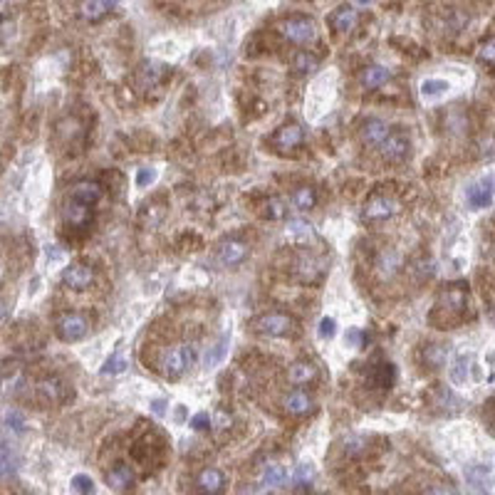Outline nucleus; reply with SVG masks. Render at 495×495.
Masks as SVG:
<instances>
[{
    "instance_id": "nucleus-19",
    "label": "nucleus",
    "mask_w": 495,
    "mask_h": 495,
    "mask_svg": "<svg viewBox=\"0 0 495 495\" xmlns=\"http://www.w3.org/2000/svg\"><path fill=\"white\" fill-rule=\"evenodd\" d=\"M391 129L386 127V121L381 119H367L362 124V142L364 144H372V147H379L381 142L386 139V134H389Z\"/></svg>"
},
{
    "instance_id": "nucleus-23",
    "label": "nucleus",
    "mask_w": 495,
    "mask_h": 495,
    "mask_svg": "<svg viewBox=\"0 0 495 495\" xmlns=\"http://www.w3.org/2000/svg\"><path fill=\"white\" fill-rule=\"evenodd\" d=\"M228 349H231V332H223L221 339H218V342L213 344V347H208L206 357H203V367H206V369L218 367V364H221L223 359H226Z\"/></svg>"
},
{
    "instance_id": "nucleus-3",
    "label": "nucleus",
    "mask_w": 495,
    "mask_h": 495,
    "mask_svg": "<svg viewBox=\"0 0 495 495\" xmlns=\"http://www.w3.org/2000/svg\"><path fill=\"white\" fill-rule=\"evenodd\" d=\"M399 211H401V203L396 201V198L377 193V196H372L367 203H364L362 216H364V221H369V223H379V221H389V218H394Z\"/></svg>"
},
{
    "instance_id": "nucleus-15",
    "label": "nucleus",
    "mask_w": 495,
    "mask_h": 495,
    "mask_svg": "<svg viewBox=\"0 0 495 495\" xmlns=\"http://www.w3.org/2000/svg\"><path fill=\"white\" fill-rule=\"evenodd\" d=\"M374 268L381 280H391L401 270V255L396 253V250H391V248H386V250H381V253L377 255Z\"/></svg>"
},
{
    "instance_id": "nucleus-50",
    "label": "nucleus",
    "mask_w": 495,
    "mask_h": 495,
    "mask_svg": "<svg viewBox=\"0 0 495 495\" xmlns=\"http://www.w3.org/2000/svg\"><path fill=\"white\" fill-rule=\"evenodd\" d=\"M3 314H6V307H3V302H0V317H3Z\"/></svg>"
},
{
    "instance_id": "nucleus-12",
    "label": "nucleus",
    "mask_w": 495,
    "mask_h": 495,
    "mask_svg": "<svg viewBox=\"0 0 495 495\" xmlns=\"http://www.w3.org/2000/svg\"><path fill=\"white\" fill-rule=\"evenodd\" d=\"M493 193H495V176H485L480 181H475L465 196H468V203L473 208H485L493 201Z\"/></svg>"
},
{
    "instance_id": "nucleus-40",
    "label": "nucleus",
    "mask_w": 495,
    "mask_h": 495,
    "mask_svg": "<svg viewBox=\"0 0 495 495\" xmlns=\"http://www.w3.org/2000/svg\"><path fill=\"white\" fill-rule=\"evenodd\" d=\"M317 334H319V337H322V339H332L334 334H337V322H334L332 317H324L322 322H319Z\"/></svg>"
},
{
    "instance_id": "nucleus-4",
    "label": "nucleus",
    "mask_w": 495,
    "mask_h": 495,
    "mask_svg": "<svg viewBox=\"0 0 495 495\" xmlns=\"http://www.w3.org/2000/svg\"><path fill=\"white\" fill-rule=\"evenodd\" d=\"M55 332L62 342H77L90 332V319L82 312H67L55 322Z\"/></svg>"
},
{
    "instance_id": "nucleus-35",
    "label": "nucleus",
    "mask_w": 495,
    "mask_h": 495,
    "mask_svg": "<svg viewBox=\"0 0 495 495\" xmlns=\"http://www.w3.org/2000/svg\"><path fill=\"white\" fill-rule=\"evenodd\" d=\"M478 60L485 62V65H495V37L485 40L483 45L478 47Z\"/></svg>"
},
{
    "instance_id": "nucleus-9",
    "label": "nucleus",
    "mask_w": 495,
    "mask_h": 495,
    "mask_svg": "<svg viewBox=\"0 0 495 495\" xmlns=\"http://www.w3.org/2000/svg\"><path fill=\"white\" fill-rule=\"evenodd\" d=\"M302 142H305V132L300 124H285V127H280L273 137V147L278 149V152H293V149H298Z\"/></svg>"
},
{
    "instance_id": "nucleus-1",
    "label": "nucleus",
    "mask_w": 495,
    "mask_h": 495,
    "mask_svg": "<svg viewBox=\"0 0 495 495\" xmlns=\"http://www.w3.org/2000/svg\"><path fill=\"white\" fill-rule=\"evenodd\" d=\"M253 329L265 337H290L298 329V322L285 312H268L253 319Z\"/></svg>"
},
{
    "instance_id": "nucleus-10",
    "label": "nucleus",
    "mask_w": 495,
    "mask_h": 495,
    "mask_svg": "<svg viewBox=\"0 0 495 495\" xmlns=\"http://www.w3.org/2000/svg\"><path fill=\"white\" fill-rule=\"evenodd\" d=\"M295 270H298V278L302 280V283H317L324 275V260L312 253L300 255L298 263H295Z\"/></svg>"
},
{
    "instance_id": "nucleus-5",
    "label": "nucleus",
    "mask_w": 495,
    "mask_h": 495,
    "mask_svg": "<svg viewBox=\"0 0 495 495\" xmlns=\"http://www.w3.org/2000/svg\"><path fill=\"white\" fill-rule=\"evenodd\" d=\"M186 367H191V364H188L186 349H183L181 344H171V347L164 349L161 357H159V369H161V374L166 377V379H178V377L186 372Z\"/></svg>"
},
{
    "instance_id": "nucleus-43",
    "label": "nucleus",
    "mask_w": 495,
    "mask_h": 495,
    "mask_svg": "<svg viewBox=\"0 0 495 495\" xmlns=\"http://www.w3.org/2000/svg\"><path fill=\"white\" fill-rule=\"evenodd\" d=\"M13 468H16V458H13V453H8L6 448H0V475H8Z\"/></svg>"
},
{
    "instance_id": "nucleus-44",
    "label": "nucleus",
    "mask_w": 495,
    "mask_h": 495,
    "mask_svg": "<svg viewBox=\"0 0 495 495\" xmlns=\"http://www.w3.org/2000/svg\"><path fill=\"white\" fill-rule=\"evenodd\" d=\"M344 344L352 347V349H359V347H362V332H359L357 327L347 329V334H344Z\"/></svg>"
},
{
    "instance_id": "nucleus-6",
    "label": "nucleus",
    "mask_w": 495,
    "mask_h": 495,
    "mask_svg": "<svg viewBox=\"0 0 495 495\" xmlns=\"http://www.w3.org/2000/svg\"><path fill=\"white\" fill-rule=\"evenodd\" d=\"M379 149H381V157L389 164H401V161H406L411 154V139L406 137L404 132H389L384 142L379 144Z\"/></svg>"
},
{
    "instance_id": "nucleus-18",
    "label": "nucleus",
    "mask_w": 495,
    "mask_h": 495,
    "mask_svg": "<svg viewBox=\"0 0 495 495\" xmlns=\"http://www.w3.org/2000/svg\"><path fill=\"white\" fill-rule=\"evenodd\" d=\"M196 488L201 490V493L218 495V493H223V490H226V475H223L221 470H216V468H206L201 475H198Z\"/></svg>"
},
{
    "instance_id": "nucleus-21",
    "label": "nucleus",
    "mask_w": 495,
    "mask_h": 495,
    "mask_svg": "<svg viewBox=\"0 0 495 495\" xmlns=\"http://www.w3.org/2000/svg\"><path fill=\"white\" fill-rule=\"evenodd\" d=\"M357 20H359L357 11L349 8V6H342V8H337V11L332 13L329 25H332V30H337V32H352L354 25H357Z\"/></svg>"
},
{
    "instance_id": "nucleus-16",
    "label": "nucleus",
    "mask_w": 495,
    "mask_h": 495,
    "mask_svg": "<svg viewBox=\"0 0 495 495\" xmlns=\"http://www.w3.org/2000/svg\"><path fill=\"white\" fill-rule=\"evenodd\" d=\"M106 483H109V488L114 490H129L134 485V470L129 468L127 463H114L109 470H106Z\"/></svg>"
},
{
    "instance_id": "nucleus-26",
    "label": "nucleus",
    "mask_w": 495,
    "mask_h": 495,
    "mask_svg": "<svg viewBox=\"0 0 495 495\" xmlns=\"http://www.w3.org/2000/svg\"><path fill=\"white\" fill-rule=\"evenodd\" d=\"M389 77H391V72L386 70V67L372 65V67H367V70L362 72V85L367 87V90H377V87L384 85Z\"/></svg>"
},
{
    "instance_id": "nucleus-52",
    "label": "nucleus",
    "mask_w": 495,
    "mask_h": 495,
    "mask_svg": "<svg viewBox=\"0 0 495 495\" xmlns=\"http://www.w3.org/2000/svg\"><path fill=\"white\" fill-rule=\"evenodd\" d=\"M0 3H3V0H0Z\"/></svg>"
},
{
    "instance_id": "nucleus-36",
    "label": "nucleus",
    "mask_w": 495,
    "mask_h": 495,
    "mask_svg": "<svg viewBox=\"0 0 495 495\" xmlns=\"http://www.w3.org/2000/svg\"><path fill=\"white\" fill-rule=\"evenodd\" d=\"M265 218H270V221H278V218L285 216V203L280 201V198H270L268 203H265Z\"/></svg>"
},
{
    "instance_id": "nucleus-51",
    "label": "nucleus",
    "mask_w": 495,
    "mask_h": 495,
    "mask_svg": "<svg viewBox=\"0 0 495 495\" xmlns=\"http://www.w3.org/2000/svg\"><path fill=\"white\" fill-rule=\"evenodd\" d=\"M357 3H359V6H367V3H369V0H357Z\"/></svg>"
},
{
    "instance_id": "nucleus-14",
    "label": "nucleus",
    "mask_w": 495,
    "mask_h": 495,
    "mask_svg": "<svg viewBox=\"0 0 495 495\" xmlns=\"http://www.w3.org/2000/svg\"><path fill=\"white\" fill-rule=\"evenodd\" d=\"M37 396H40L42 404H62L67 399V386L62 379L50 377V379H42L37 384Z\"/></svg>"
},
{
    "instance_id": "nucleus-48",
    "label": "nucleus",
    "mask_w": 495,
    "mask_h": 495,
    "mask_svg": "<svg viewBox=\"0 0 495 495\" xmlns=\"http://www.w3.org/2000/svg\"><path fill=\"white\" fill-rule=\"evenodd\" d=\"M216 419H218V429H226V424H231V416H226L223 411L216 416Z\"/></svg>"
},
{
    "instance_id": "nucleus-28",
    "label": "nucleus",
    "mask_w": 495,
    "mask_h": 495,
    "mask_svg": "<svg viewBox=\"0 0 495 495\" xmlns=\"http://www.w3.org/2000/svg\"><path fill=\"white\" fill-rule=\"evenodd\" d=\"M285 236H288V240H293V243H307L314 238V231H312V226L305 221H290Z\"/></svg>"
},
{
    "instance_id": "nucleus-25",
    "label": "nucleus",
    "mask_w": 495,
    "mask_h": 495,
    "mask_svg": "<svg viewBox=\"0 0 495 495\" xmlns=\"http://www.w3.org/2000/svg\"><path fill=\"white\" fill-rule=\"evenodd\" d=\"M439 307L441 310H448V312H456V314L463 312V307H465V290H460V288L446 290V293L441 295Z\"/></svg>"
},
{
    "instance_id": "nucleus-42",
    "label": "nucleus",
    "mask_w": 495,
    "mask_h": 495,
    "mask_svg": "<svg viewBox=\"0 0 495 495\" xmlns=\"http://www.w3.org/2000/svg\"><path fill=\"white\" fill-rule=\"evenodd\" d=\"M312 465H307V463H302V465H298V468H295V475H293V480L298 485H305L307 483V480H312Z\"/></svg>"
},
{
    "instance_id": "nucleus-29",
    "label": "nucleus",
    "mask_w": 495,
    "mask_h": 495,
    "mask_svg": "<svg viewBox=\"0 0 495 495\" xmlns=\"http://www.w3.org/2000/svg\"><path fill=\"white\" fill-rule=\"evenodd\" d=\"M285 483V468L278 463H270L268 468L263 470V478H260V485L268 490H275Z\"/></svg>"
},
{
    "instance_id": "nucleus-33",
    "label": "nucleus",
    "mask_w": 495,
    "mask_h": 495,
    "mask_svg": "<svg viewBox=\"0 0 495 495\" xmlns=\"http://www.w3.org/2000/svg\"><path fill=\"white\" fill-rule=\"evenodd\" d=\"M293 70L298 75H310V72L317 70V57L310 55V52H298L293 60Z\"/></svg>"
},
{
    "instance_id": "nucleus-39",
    "label": "nucleus",
    "mask_w": 495,
    "mask_h": 495,
    "mask_svg": "<svg viewBox=\"0 0 495 495\" xmlns=\"http://www.w3.org/2000/svg\"><path fill=\"white\" fill-rule=\"evenodd\" d=\"M6 424L11 426L13 431H18V434H23L25 431V416L20 414V411H16V409H11L6 414Z\"/></svg>"
},
{
    "instance_id": "nucleus-41",
    "label": "nucleus",
    "mask_w": 495,
    "mask_h": 495,
    "mask_svg": "<svg viewBox=\"0 0 495 495\" xmlns=\"http://www.w3.org/2000/svg\"><path fill=\"white\" fill-rule=\"evenodd\" d=\"M157 169H142V171L137 173V186L139 188H147V186H152L154 181H157Z\"/></svg>"
},
{
    "instance_id": "nucleus-27",
    "label": "nucleus",
    "mask_w": 495,
    "mask_h": 495,
    "mask_svg": "<svg viewBox=\"0 0 495 495\" xmlns=\"http://www.w3.org/2000/svg\"><path fill=\"white\" fill-rule=\"evenodd\" d=\"M446 359H448V347H446V344H429V347L424 349V364L429 369L446 367Z\"/></svg>"
},
{
    "instance_id": "nucleus-47",
    "label": "nucleus",
    "mask_w": 495,
    "mask_h": 495,
    "mask_svg": "<svg viewBox=\"0 0 495 495\" xmlns=\"http://www.w3.org/2000/svg\"><path fill=\"white\" fill-rule=\"evenodd\" d=\"M152 411L157 416H164V414H166V401H164V399H154L152 401Z\"/></svg>"
},
{
    "instance_id": "nucleus-2",
    "label": "nucleus",
    "mask_w": 495,
    "mask_h": 495,
    "mask_svg": "<svg viewBox=\"0 0 495 495\" xmlns=\"http://www.w3.org/2000/svg\"><path fill=\"white\" fill-rule=\"evenodd\" d=\"M278 30L285 40L295 42V45H307V42H312L317 37V25L302 16H293L288 20H283L278 25Z\"/></svg>"
},
{
    "instance_id": "nucleus-22",
    "label": "nucleus",
    "mask_w": 495,
    "mask_h": 495,
    "mask_svg": "<svg viewBox=\"0 0 495 495\" xmlns=\"http://www.w3.org/2000/svg\"><path fill=\"white\" fill-rule=\"evenodd\" d=\"M288 379L293 384H310V381L317 379V367L312 362H307V359H300V362H295L288 369Z\"/></svg>"
},
{
    "instance_id": "nucleus-34",
    "label": "nucleus",
    "mask_w": 495,
    "mask_h": 495,
    "mask_svg": "<svg viewBox=\"0 0 495 495\" xmlns=\"http://www.w3.org/2000/svg\"><path fill=\"white\" fill-rule=\"evenodd\" d=\"M448 90H451L448 82H444V80H424L421 82V94H424L426 99H434V97L446 94Z\"/></svg>"
},
{
    "instance_id": "nucleus-20",
    "label": "nucleus",
    "mask_w": 495,
    "mask_h": 495,
    "mask_svg": "<svg viewBox=\"0 0 495 495\" xmlns=\"http://www.w3.org/2000/svg\"><path fill=\"white\" fill-rule=\"evenodd\" d=\"M285 411L293 416H305L310 414V411H314V401L310 394H305V391H290L288 396H285Z\"/></svg>"
},
{
    "instance_id": "nucleus-30",
    "label": "nucleus",
    "mask_w": 495,
    "mask_h": 495,
    "mask_svg": "<svg viewBox=\"0 0 495 495\" xmlns=\"http://www.w3.org/2000/svg\"><path fill=\"white\" fill-rule=\"evenodd\" d=\"M82 18L90 23H97L99 18H104V13L109 11V3L106 0H85L82 3Z\"/></svg>"
},
{
    "instance_id": "nucleus-17",
    "label": "nucleus",
    "mask_w": 495,
    "mask_h": 495,
    "mask_svg": "<svg viewBox=\"0 0 495 495\" xmlns=\"http://www.w3.org/2000/svg\"><path fill=\"white\" fill-rule=\"evenodd\" d=\"M396 379V369L389 362H379L369 369V384L374 389H391Z\"/></svg>"
},
{
    "instance_id": "nucleus-38",
    "label": "nucleus",
    "mask_w": 495,
    "mask_h": 495,
    "mask_svg": "<svg viewBox=\"0 0 495 495\" xmlns=\"http://www.w3.org/2000/svg\"><path fill=\"white\" fill-rule=\"evenodd\" d=\"M344 451H347V456H359L367 451V439H362V436H352V439L344 441Z\"/></svg>"
},
{
    "instance_id": "nucleus-11",
    "label": "nucleus",
    "mask_w": 495,
    "mask_h": 495,
    "mask_svg": "<svg viewBox=\"0 0 495 495\" xmlns=\"http://www.w3.org/2000/svg\"><path fill=\"white\" fill-rule=\"evenodd\" d=\"M245 258H248V245L243 240H236V238L221 243V248H218V263L226 265V268H236Z\"/></svg>"
},
{
    "instance_id": "nucleus-31",
    "label": "nucleus",
    "mask_w": 495,
    "mask_h": 495,
    "mask_svg": "<svg viewBox=\"0 0 495 495\" xmlns=\"http://www.w3.org/2000/svg\"><path fill=\"white\" fill-rule=\"evenodd\" d=\"M129 367V359L124 357L121 352H114L109 359L104 362V367H102V374L104 377H116V374H124Z\"/></svg>"
},
{
    "instance_id": "nucleus-45",
    "label": "nucleus",
    "mask_w": 495,
    "mask_h": 495,
    "mask_svg": "<svg viewBox=\"0 0 495 495\" xmlns=\"http://www.w3.org/2000/svg\"><path fill=\"white\" fill-rule=\"evenodd\" d=\"M465 377H468V362H465V359H458V362H456V369H453V381L456 384H463Z\"/></svg>"
},
{
    "instance_id": "nucleus-8",
    "label": "nucleus",
    "mask_w": 495,
    "mask_h": 495,
    "mask_svg": "<svg viewBox=\"0 0 495 495\" xmlns=\"http://www.w3.org/2000/svg\"><path fill=\"white\" fill-rule=\"evenodd\" d=\"M94 283V270L90 265H70V268L62 273V285L70 290H87L90 285Z\"/></svg>"
},
{
    "instance_id": "nucleus-7",
    "label": "nucleus",
    "mask_w": 495,
    "mask_h": 495,
    "mask_svg": "<svg viewBox=\"0 0 495 495\" xmlns=\"http://www.w3.org/2000/svg\"><path fill=\"white\" fill-rule=\"evenodd\" d=\"M62 221H65L67 228H75V231H82V228L90 226L92 221V206L90 203H82L77 198L70 196V201L62 208Z\"/></svg>"
},
{
    "instance_id": "nucleus-13",
    "label": "nucleus",
    "mask_w": 495,
    "mask_h": 495,
    "mask_svg": "<svg viewBox=\"0 0 495 495\" xmlns=\"http://www.w3.org/2000/svg\"><path fill=\"white\" fill-rule=\"evenodd\" d=\"M169 75V70L159 62H144L137 70V85L139 90H154L164 82V77Z\"/></svg>"
},
{
    "instance_id": "nucleus-49",
    "label": "nucleus",
    "mask_w": 495,
    "mask_h": 495,
    "mask_svg": "<svg viewBox=\"0 0 495 495\" xmlns=\"http://www.w3.org/2000/svg\"><path fill=\"white\" fill-rule=\"evenodd\" d=\"M106 3H109V8H114L116 3H119V0H106Z\"/></svg>"
},
{
    "instance_id": "nucleus-46",
    "label": "nucleus",
    "mask_w": 495,
    "mask_h": 495,
    "mask_svg": "<svg viewBox=\"0 0 495 495\" xmlns=\"http://www.w3.org/2000/svg\"><path fill=\"white\" fill-rule=\"evenodd\" d=\"M188 426H191L193 431H203V429H208V426H211V416H208L206 411H201V414L193 416L191 424H188Z\"/></svg>"
},
{
    "instance_id": "nucleus-32",
    "label": "nucleus",
    "mask_w": 495,
    "mask_h": 495,
    "mask_svg": "<svg viewBox=\"0 0 495 495\" xmlns=\"http://www.w3.org/2000/svg\"><path fill=\"white\" fill-rule=\"evenodd\" d=\"M293 203H295V208H300V211H307V208H312L314 203H317V193H314V188H310V186H300L298 191L293 193Z\"/></svg>"
},
{
    "instance_id": "nucleus-37",
    "label": "nucleus",
    "mask_w": 495,
    "mask_h": 495,
    "mask_svg": "<svg viewBox=\"0 0 495 495\" xmlns=\"http://www.w3.org/2000/svg\"><path fill=\"white\" fill-rule=\"evenodd\" d=\"M72 488H75L77 493H94V480L85 473H77L75 478H72Z\"/></svg>"
},
{
    "instance_id": "nucleus-24",
    "label": "nucleus",
    "mask_w": 495,
    "mask_h": 495,
    "mask_svg": "<svg viewBox=\"0 0 495 495\" xmlns=\"http://www.w3.org/2000/svg\"><path fill=\"white\" fill-rule=\"evenodd\" d=\"M102 193L104 191H102V186L97 181H80L72 188V198H77V201H82V203H90V206L99 203Z\"/></svg>"
}]
</instances>
